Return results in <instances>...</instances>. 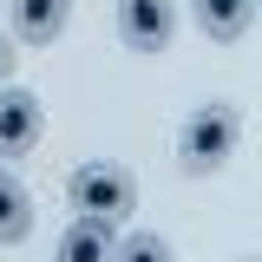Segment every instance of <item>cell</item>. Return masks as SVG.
<instances>
[{"instance_id":"cell-11","label":"cell","mask_w":262,"mask_h":262,"mask_svg":"<svg viewBox=\"0 0 262 262\" xmlns=\"http://www.w3.org/2000/svg\"><path fill=\"white\" fill-rule=\"evenodd\" d=\"M243 262H256V256H243Z\"/></svg>"},{"instance_id":"cell-8","label":"cell","mask_w":262,"mask_h":262,"mask_svg":"<svg viewBox=\"0 0 262 262\" xmlns=\"http://www.w3.org/2000/svg\"><path fill=\"white\" fill-rule=\"evenodd\" d=\"M33 229V196L13 170H0V243H27Z\"/></svg>"},{"instance_id":"cell-4","label":"cell","mask_w":262,"mask_h":262,"mask_svg":"<svg viewBox=\"0 0 262 262\" xmlns=\"http://www.w3.org/2000/svg\"><path fill=\"white\" fill-rule=\"evenodd\" d=\"M46 131V112L27 85H0V158H27Z\"/></svg>"},{"instance_id":"cell-7","label":"cell","mask_w":262,"mask_h":262,"mask_svg":"<svg viewBox=\"0 0 262 262\" xmlns=\"http://www.w3.org/2000/svg\"><path fill=\"white\" fill-rule=\"evenodd\" d=\"M66 13H72V0H13V27L27 46H53L66 33Z\"/></svg>"},{"instance_id":"cell-2","label":"cell","mask_w":262,"mask_h":262,"mask_svg":"<svg viewBox=\"0 0 262 262\" xmlns=\"http://www.w3.org/2000/svg\"><path fill=\"white\" fill-rule=\"evenodd\" d=\"M66 196H72V216H92V223H125L131 203H138V177L125 164H79L66 177Z\"/></svg>"},{"instance_id":"cell-1","label":"cell","mask_w":262,"mask_h":262,"mask_svg":"<svg viewBox=\"0 0 262 262\" xmlns=\"http://www.w3.org/2000/svg\"><path fill=\"white\" fill-rule=\"evenodd\" d=\"M236 144H243V112L236 105H196L177 131V164L190 177H210L236 158Z\"/></svg>"},{"instance_id":"cell-9","label":"cell","mask_w":262,"mask_h":262,"mask_svg":"<svg viewBox=\"0 0 262 262\" xmlns=\"http://www.w3.org/2000/svg\"><path fill=\"white\" fill-rule=\"evenodd\" d=\"M112 262H177V256H170V243H164V236L138 229V236H125V243L112 249Z\"/></svg>"},{"instance_id":"cell-5","label":"cell","mask_w":262,"mask_h":262,"mask_svg":"<svg viewBox=\"0 0 262 262\" xmlns=\"http://www.w3.org/2000/svg\"><path fill=\"white\" fill-rule=\"evenodd\" d=\"M112 249H118V236H112V223H92V216H72V229L59 236V249H53V262H112Z\"/></svg>"},{"instance_id":"cell-3","label":"cell","mask_w":262,"mask_h":262,"mask_svg":"<svg viewBox=\"0 0 262 262\" xmlns=\"http://www.w3.org/2000/svg\"><path fill=\"white\" fill-rule=\"evenodd\" d=\"M177 33V0H118V39L131 53H164Z\"/></svg>"},{"instance_id":"cell-6","label":"cell","mask_w":262,"mask_h":262,"mask_svg":"<svg viewBox=\"0 0 262 262\" xmlns=\"http://www.w3.org/2000/svg\"><path fill=\"white\" fill-rule=\"evenodd\" d=\"M190 13H196V27L210 39H223V46L256 27V0H190Z\"/></svg>"},{"instance_id":"cell-10","label":"cell","mask_w":262,"mask_h":262,"mask_svg":"<svg viewBox=\"0 0 262 262\" xmlns=\"http://www.w3.org/2000/svg\"><path fill=\"white\" fill-rule=\"evenodd\" d=\"M7 79H13V39L0 33V85H7Z\"/></svg>"}]
</instances>
